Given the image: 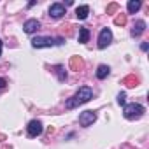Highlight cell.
I'll return each mask as SVG.
<instances>
[{"instance_id": "15", "label": "cell", "mask_w": 149, "mask_h": 149, "mask_svg": "<svg viewBox=\"0 0 149 149\" xmlns=\"http://www.w3.org/2000/svg\"><path fill=\"white\" fill-rule=\"evenodd\" d=\"M56 72H58V79H60V81H65V79H67V72H63V67H61V65L56 67Z\"/></svg>"}, {"instance_id": "17", "label": "cell", "mask_w": 149, "mask_h": 149, "mask_svg": "<svg viewBox=\"0 0 149 149\" xmlns=\"http://www.w3.org/2000/svg\"><path fill=\"white\" fill-rule=\"evenodd\" d=\"M118 104H119V105H123V107L126 105V93H123V91H121V93L118 95Z\"/></svg>"}, {"instance_id": "5", "label": "cell", "mask_w": 149, "mask_h": 149, "mask_svg": "<svg viewBox=\"0 0 149 149\" xmlns=\"http://www.w3.org/2000/svg\"><path fill=\"white\" fill-rule=\"evenodd\" d=\"M112 40V32L111 28H102L100 30V35H98V47L100 49H105Z\"/></svg>"}, {"instance_id": "14", "label": "cell", "mask_w": 149, "mask_h": 149, "mask_svg": "<svg viewBox=\"0 0 149 149\" xmlns=\"http://www.w3.org/2000/svg\"><path fill=\"white\" fill-rule=\"evenodd\" d=\"M90 39V30L88 28H79V42L81 44H86Z\"/></svg>"}, {"instance_id": "10", "label": "cell", "mask_w": 149, "mask_h": 149, "mask_svg": "<svg viewBox=\"0 0 149 149\" xmlns=\"http://www.w3.org/2000/svg\"><path fill=\"white\" fill-rule=\"evenodd\" d=\"M88 14H90V7H88V6H79V7L76 9V16H77V19H86Z\"/></svg>"}, {"instance_id": "11", "label": "cell", "mask_w": 149, "mask_h": 149, "mask_svg": "<svg viewBox=\"0 0 149 149\" xmlns=\"http://www.w3.org/2000/svg\"><path fill=\"white\" fill-rule=\"evenodd\" d=\"M109 74H111V68L107 65H98V68H97V77L98 79H105Z\"/></svg>"}, {"instance_id": "1", "label": "cell", "mask_w": 149, "mask_h": 149, "mask_svg": "<svg viewBox=\"0 0 149 149\" xmlns=\"http://www.w3.org/2000/svg\"><path fill=\"white\" fill-rule=\"evenodd\" d=\"M91 98H93V90L88 88V86H83V88H79V91H77L76 95H72V97L65 102V107H67V109H76V107H79V105L90 102Z\"/></svg>"}, {"instance_id": "13", "label": "cell", "mask_w": 149, "mask_h": 149, "mask_svg": "<svg viewBox=\"0 0 149 149\" xmlns=\"http://www.w3.org/2000/svg\"><path fill=\"white\" fill-rule=\"evenodd\" d=\"M83 65H84V63H83V60H81L79 56H74V58L70 60V67H72L74 70H81Z\"/></svg>"}, {"instance_id": "8", "label": "cell", "mask_w": 149, "mask_h": 149, "mask_svg": "<svg viewBox=\"0 0 149 149\" xmlns=\"http://www.w3.org/2000/svg\"><path fill=\"white\" fill-rule=\"evenodd\" d=\"M40 28V21L39 19H28V21H25V25H23V30L26 32V33H33V32H37Z\"/></svg>"}, {"instance_id": "19", "label": "cell", "mask_w": 149, "mask_h": 149, "mask_svg": "<svg viewBox=\"0 0 149 149\" xmlns=\"http://www.w3.org/2000/svg\"><path fill=\"white\" fill-rule=\"evenodd\" d=\"M116 9H118V4H111V6L107 7V13H109V14H112Z\"/></svg>"}, {"instance_id": "3", "label": "cell", "mask_w": 149, "mask_h": 149, "mask_svg": "<svg viewBox=\"0 0 149 149\" xmlns=\"http://www.w3.org/2000/svg\"><path fill=\"white\" fill-rule=\"evenodd\" d=\"M144 112H146V109H144L140 104H126L125 109H123V116H125L126 119H130V121L142 118Z\"/></svg>"}, {"instance_id": "6", "label": "cell", "mask_w": 149, "mask_h": 149, "mask_svg": "<svg viewBox=\"0 0 149 149\" xmlns=\"http://www.w3.org/2000/svg\"><path fill=\"white\" fill-rule=\"evenodd\" d=\"M42 123L39 121V119H32L30 123H28V126H26V133H28V137H39L40 133H42Z\"/></svg>"}, {"instance_id": "20", "label": "cell", "mask_w": 149, "mask_h": 149, "mask_svg": "<svg viewBox=\"0 0 149 149\" xmlns=\"http://www.w3.org/2000/svg\"><path fill=\"white\" fill-rule=\"evenodd\" d=\"M6 84H7V81H6L4 77H0V90H2V88H6Z\"/></svg>"}, {"instance_id": "7", "label": "cell", "mask_w": 149, "mask_h": 149, "mask_svg": "<svg viewBox=\"0 0 149 149\" xmlns=\"http://www.w3.org/2000/svg\"><path fill=\"white\" fill-rule=\"evenodd\" d=\"M63 14H65V6L63 4H51V7H49V16L51 18L60 19Z\"/></svg>"}, {"instance_id": "9", "label": "cell", "mask_w": 149, "mask_h": 149, "mask_svg": "<svg viewBox=\"0 0 149 149\" xmlns=\"http://www.w3.org/2000/svg\"><path fill=\"white\" fill-rule=\"evenodd\" d=\"M144 30H146V21H142V19H137L130 33H132V37H140V35L144 33Z\"/></svg>"}, {"instance_id": "4", "label": "cell", "mask_w": 149, "mask_h": 149, "mask_svg": "<svg viewBox=\"0 0 149 149\" xmlns=\"http://www.w3.org/2000/svg\"><path fill=\"white\" fill-rule=\"evenodd\" d=\"M97 121V112L95 111H84V112H81L79 114V125L81 126H91L93 123Z\"/></svg>"}, {"instance_id": "16", "label": "cell", "mask_w": 149, "mask_h": 149, "mask_svg": "<svg viewBox=\"0 0 149 149\" xmlns=\"http://www.w3.org/2000/svg\"><path fill=\"white\" fill-rule=\"evenodd\" d=\"M114 23L116 25H126V16L125 14H119L118 18H114Z\"/></svg>"}, {"instance_id": "18", "label": "cell", "mask_w": 149, "mask_h": 149, "mask_svg": "<svg viewBox=\"0 0 149 149\" xmlns=\"http://www.w3.org/2000/svg\"><path fill=\"white\" fill-rule=\"evenodd\" d=\"M125 83H126V86H130V88H133V86L137 84V79L130 76V77H126V79H125Z\"/></svg>"}, {"instance_id": "21", "label": "cell", "mask_w": 149, "mask_h": 149, "mask_svg": "<svg viewBox=\"0 0 149 149\" xmlns=\"http://www.w3.org/2000/svg\"><path fill=\"white\" fill-rule=\"evenodd\" d=\"M0 56H2V40H0Z\"/></svg>"}, {"instance_id": "12", "label": "cell", "mask_w": 149, "mask_h": 149, "mask_svg": "<svg viewBox=\"0 0 149 149\" xmlns=\"http://www.w3.org/2000/svg\"><path fill=\"white\" fill-rule=\"evenodd\" d=\"M140 2H139V0H130V2H128V13L130 14H135L139 9H140Z\"/></svg>"}, {"instance_id": "2", "label": "cell", "mask_w": 149, "mask_h": 149, "mask_svg": "<svg viewBox=\"0 0 149 149\" xmlns=\"http://www.w3.org/2000/svg\"><path fill=\"white\" fill-rule=\"evenodd\" d=\"M65 42L63 37H35L32 40V47H53V46H61Z\"/></svg>"}]
</instances>
